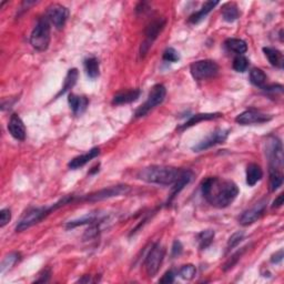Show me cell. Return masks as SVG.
I'll return each instance as SVG.
<instances>
[{
  "label": "cell",
  "mask_w": 284,
  "mask_h": 284,
  "mask_svg": "<svg viewBox=\"0 0 284 284\" xmlns=\"http://www.w3.org/2000/svg\"><path fill=\"white\" fill-rule=\"evenodd\" d=\"M202 194L212 207L223 209L230 205L239 194V188L233 181L210 177L202 182Z\"/></svg>",
  "instance_id": "6da1fadb"
},
{
  "label": "cell",
  "mask_w": 284,
  "mask_h": 284,
  "mask_svg": "<svg viewBox=\"0 0 284 284\" xmlns=\"http://www.w3.org/2000/svg\"><path fill=\"white\" fill-rule=\"evenodd\" d=\"M186 170L168 166H151L138 172L142 181L160 186H173L182 177Z\"/></svg>",
  "instance_id": "7a4b0ae2"
},
{
  "label": "cell",
  "mask_w": 284,
  "mask_h": 284,
  "mask_svg": "<svg viewBox=\"0 0 284 284\" xmlns=\"http://www.w3.org/2000/svg\"><path fill=\"white\" fill-rule=\"evenodd\" d=\"M73 202V195H67L65 198H62L61 200H59L57 203H54L50 207H46V208H31L22 215L21 219L18 222L17 227H16V231L17 232H22L29 229L30 227L35 226L36 223L40 222L41 220H44L47 215L50 213H52L53 211H56L57 209L63 207V205L69 204Z\"/></svg>",
  "instance_id": "3957f363"
},
{
  "label": "cell",
  "mask_w": 284,
  "mask_h": 284,
  "mask_svg": "<svg viewBox=\"0 0 284 284\" xmlns=\"http://www.w3.org/2000/svg\"><path fill=\"white\" fill-rule=\"evenodd\" d=\"M50 21L47 19V17H41L37 22L36 27L33 30L30 36V44L33 47L38 50V51H46L48 49L50 44Z\"/></svg>",
  "instance_id": "277c9868"
},
{
  "label": "cell",
  "mask_w": 284,
  "mask_h": 284,
  "mask_svg": "<svg viewBox=\"0 0 284 284\" xmlns=\"http://www.w3.org/2000/svg\"><path fill=\"white\" fill-rule=\"evenodd\" d=\"M267 155L269 159V173H283V146L281 141L271 137L267 143Z\"/></svg>",
  "instance_id": "5b68a950"
},
{
  "label": "cell",
  "mask_w": 284,
  "mask_h": 284,
  "mask_svg": "<svg viewBox=\"0 0 284 284\" xmlns=\"http://www.w3.org/2000/svg\"><path fill=\"white\" fill-rule=\"evenodd\" d=\"M166 95H167L166 87L161 84L154 85L152 87V89H151V91H150L149 97H148V99H146V101L142 104L141 107L137 109L136 117L141 118V117L145 116V114L148 113L150 110H152L153 108L159 106V104H161L163 102L164 98H166Z\"/></svg>",
  "instance_id": "8992f818"
},
{
  "label": "cell",
  "mask_w": 284,
  "mask_h": 284,
  "mask_svg": "<svg viewBox=\"0 0 284 284\" xmlns=\"http://www.w3.org/2000/svg\"><path fill=\"white\" fill-rule=\"evenodd\" d=\"M190 71L195 80H207L218 75L219 66L215 61L205 59V60H199L192 63L190 66Z\"/></svg>",
  "instance_id": "52a82bcc"
},
{
  "label": "cell",
  "mask_w": 284,
  "mask_h": 284,
  "mask_svg": "<svg viewBox=\"0 0 284 284\" xmlns=\"http://www.w3.org/2000/svg\"><path fill=\"white\" fill-rule=\"evenodd\" d=\"M164 255H166V249L161 244L155 243L152 245V249L150 250L144 261L145 272L150 278L157 276L163 262Z\"/></svg>",
  "instance_id": "ba28073f"
},
{
  "label": "cell",
  "mask_w": 284,
  "mask_h": 284,
  "mask_svg": "<svg viewBox=\"0 0 284 284\" xmlns=\"http://www.w3.org/2000/svg\"><path fill=\"white\" fill-rule=\"evenodd\" d=\"M167 21L163 18H160V19H155L152 22H150L149 26L146 27L145 29V40L144 43L141 45L140 48V54L141 57H144L146 52L149 51V49L151 46H152L153 41L158 38V36L160 33L166 27Z\"/></svg>",
  "instance_id": "9c48e42d"
},
{
  "label": "cell",
  "mask_w": 284,
  "mask_h": 284,
  "mask_svg": "<svg viewBox=\"0 0 284 284\" xmlns=\"http://www.w3.org/2000/svg\"><path fill=\"white\" fill-rule=\"evenodd\" d=\"M130 192V188L129 186H114V187H110L107 188V189H102L100 191L95 192V193H91L88 195L82 196V198L79 200H84V201H90V202H95V201H101V200H106L110 198H114V196H119V195H125Z\"/></svg>",
  "instance_id": "30bf717a"
},
{
  "label": "cell",
  "mask_w": 284,
  "mask_h": 284,
  "mask_svg": "<svg viewBox=\"0 0 284 284\" xmlns=\"http://www.w3.org/2000/svg\"><path fill=\"white\" fill-rule=\"evenodd\" d=\"M273 117L271 114H267L259 111L255 109H249L246 111L240 113L239 116L236 118V122L242 126H249V125H256V123H265L271 121Z\"/></svg>",
  "instance_id": "8fae6325"
},
{
  "label": "cell",
  "mask_w": 284,
  "mask_h": 284,
  "mask_svg": "<svg viewBox=\"0 0 284 284\" xmlns=\"http://www.w3.org/2000/svg\"><path fill=\"white\" fill-rule=\"evenodd\" d=\"M68 15H69V11H68V9L65 6L54 3L48 7V10L45 16L47 17L50 24L53 25L57 29H62L63 26L66 25Z\"/></svg>",
  "instance_id": "7c38bea8"
},
{
  "label": "cell",
  "mask_w": 284,
  "mask_h": 284,
  "mask_svg": "<svg viewBox=\"0 0 284 284\" xmlns=\"http://www.w3.org/2000/svg\"><path fill=\"white\" fill-rule=\"evenodd\" d=\"M267 203H268V201L263 199V200L259 201L258 203H255L253 207L248 209L246 211L242 213L241 217L239 218V222L241 226L248 227L250 226V224L258 221V220L264 214L265 209H267Z\"/></svg>",
  "instance_id": "4fadbf2b"
},
{
  "label": "cell",
  "mask_w": 284,
  "mask_h": 284,
  "mask_svg": "<svg viewBox=\"0 0 284 284\" xmlns=\"http://www.w3.org/2000/svg\"><path fill=\"white\" fill-rule=\"evenodd\" d=\"M228 136H229V130H224V129L215 130L204 140H202L201 142H199L198 144L194 145L193 150L196 151V152H199V151L207 150V149L211 148V146L223 143V142H226V140L228 139Z\"/></svg>",
  "instance_id": "5bb4252c"
},
{
  "label": "cell",
  "mask_w": 284,
  "mask_h": 284,
  "mask_svg": "<svg viewBox=\"0 0 284 284\" xmlns=\"http://www.w3.org/2000/svg\"><path fill=\"white\" fill-rule=\"evenodd\" d=\"M8 130L16 140L24 141L26 139V127L17 113L11 114L8 123Z\"/></svg>",
  "instance_id": "9a60e30c"
},
{
  "label": "cell",
  "mask_w": 284,
  "mask_h": 284,
  "mask_svg": "<svg viewBox=\"0 0 284 284\" xmlns=\"http://www.w3.org/2000/svg\"><path fill=\"white\" fill-rule=\"evenodd\" d=\"M99 154H100V148H98V146H95V148H93L90 151H88V152H87V153L82 154V155H79V157L73 158L71 161L69 162V164H68V167H69L70 169H72V170H76V169H79L81 167H84L85 164H87L89 161H91V160L95 159V157H98Z\"/></svg>",
  "instance_id": "2e32d148"
},
{
  "label": "cell",
  "mask_w": 284,
  "mask_h": 284,
  "mask_svg": "<svg viewBox=\"0 0 284 284\" xmlns=\"http://www.w3.org/2000/svg\"><path fill=\"white\" fill-rule=\"evenodd\" d=\"M103 221V218L100 217L97 213H88L84 215L77 220H72V221H69L66 224L67 229H73L80 226H85V224H95V223H101Z\"/></svg>",
  "instance_id": "e0dca14e"
},
{
  "label": "cell",
  "mask_w": 284,
  "mask_h": 284,
  "mask_svg": "<svg viewBox=\"0 0 284 284\" xmlns=\"http://www.w3.org/2000/svg\"><path fill=\"white\" fill-rule=\"evenodd\" d=\"M68 102H69V106L72 110V112L75 113L76 116H80V114L84 113L89 104L88 99H87L86 97H80V95H77L73 94L69 95Z\"/></svg>",
  "instance_id": "ac0fdd59"
},
{
  "label": "cell",
  "mask_w": 284,
  "mask_h": 284,
  "mask_svg": "<svg viewBox=\"0 0 284 284\" xmlns=\"http://www.w3.org/2000/svg\"><path fill=\"white\" fill-rule=\"evenodd\" d=\"M141 91L139 89H134V90H128V91H123V93H120L116 95L113 97L112 103L117 104V106H120V104H127V103H131L138 100L140 97Z\"/></svg>",
  "instance_id": "d6986e66"
},
{
  "label": "cell",
  "mask_w": 284,
  "mask_h": 284,
  "mask_svg": "<svg viewBox=\"0 0 284 284\" xmlns=\"http://www.w3.org/2000/svg\"><path fill=\"white\" fill-rule=\"evenodd\" d=\"M192 178H193V173H192L190 170H186L185 173L182 175V177L179 179L175 185H173L170 198H169V202H171V201L175 199L183 189H185V187L187 185H189L190 181L192 180Z\"/></svg>",
  "instance_id": "ffe728a7"
},
{
  "label": "cell",
  "mask_w": 284,
  "mask_h": 284,
  "mask_svg": "<svg viewBox=\"0 0 284 284\" xmlns=\"http://www.w3.org/2000/svg\"><path fill=\"white\" fill-rule=\"evenodd\" d=\"M263 177V171L259 164L250 163L246 168V185L254 187Z\"/></svg>",
  "instance_id": "44dd1931"
},
{
  "label": "cell",
  "mask_w": 284,
  "mask_h": 284,
  "mask_svg": "<svg viewBox=\"0 0 284 284\" xmlns=\"http://www.w3.org/2000/svg\"><path fill=\"white\" fill-rule=\"evenodd\" d=\"M263 52L265 54V57L268 58L269 62L271 63V66L279 68V69H282L284 58L280 50L271 47H265L263 48Z\"/></svg>",
  "instance_id": "7402d4cb"
},
{
  "label": "cell",
  "mask_w": 284,
  "mask_h": 284,
  "mask_svg": "<svg viewBox=\"0 0 284 284\" xmlns=\"http://www.w3.org/2000/svg\"><path fill=\"white\" fill-rule=\"evenodd\" d=\"M223 114L221 113H198V114H194V116H192L189 120H188L185 125L180 127V130H185L188 129V128H190L194 125H198L199 122H202V121H207V120H213V119H217L222 117Z\"/></svg>",
  "instance_id": "603a6c76"
},
{
  "label": "cell",
  "mask_w": 284,
  "mask_h": 284,
  "mask_svg": "<svg viewBox=\"0 0 284 284\" xmlns=\"http://www.w3.org/2000/svg\"><path fill=\"white\" fill-rule=\"evenodd\" d=\"M218 3H219L218 1H207L205 2L199 11H196L193 13V15L190 16V18H189L190 24L196 25V24H199V22L202 21L205 18V16H207L208 13L211 11L215 6H217Z\"/></svg>",
  "instance_id": "cb8c5ba5"
},
{
  "label": "cell",
  "mask_w": 284,
  "mask_h": 284,
  "mask_svg": "<svg viewBox=\"0 0 284 284\" xmlns=\"http://www.w3.org/2000/svg\"><path fill=\"white\" fill-rule=\"evenodd\" d=\"M222 17L228 22L236 21L240 17V10L235 2H227L222 6Z\"/></svg>",
  "instance_id": "d4e9b609"
},
{
  "label": "cell",
  "mask_w": 284,
  "mask_h": 284,
  "mask_svg": "<svg viewBox=\"0 0 284 284\" xmlns=\"http://www.w3.org/2000/svg\"><path fill=\"white\" fill-rule=\"evenodd\" d=\"M226 47L230 50L237 53V56H243V53L248 51V45L244 40L237 39V38H230L226 41Z\"/></svg>",
  "instance_id": "484cf974"
},
{
  "label": "cell",
  "mask_w": 284,
  "mask_h": 284,
  "mask_svg": "<svg viewBox=\"0 0 284 284\" xmlns=\"http://www.w3.org/2000/svg\"><path fill=\"white\" fill-rule=\"evenodd\" d=\"M268 77L265 75V72L260 69V68H253L250 71V81L252 85H254L255 87H259V88L263 89L267 84Z\"/></svg>",
  "instance_id": "4316f807"
},
{
  "label": "cell",
  "mask_w": 284,
  "mask_h": 284,
  "mask_svg": "<svg viewBox=\"0 0 284 284\" xmlns=\"http://www.w3.org/2000/svg\"><path fill=\"white\" fill-rule=\"evenodd\" d=\"M85 70L89 78H91V79H95V78L99 76L100 71L98 59L95 57L87 58L85 60Z\"/></svg>",
  "instance_id": "83f0119b"
},
{
  "label": "cell",
  "mask_w": 284,
  "mask_h": 284,
  "mask_svg": "<svg viewBox=\"0 0 284 284\" xmlns=\"http://www.w3.org/2000/svg\"><path fill=\"white\" fill-rule=\"evenodd\" d=\"M78 70L76 69V68H73V69H70L69 71H68L67 73V77H66V79H65V84H63V87H62V89L60 93L58 94L57 97H59V95H65L67 91H69L70 89L73 88V86L76 85V82L78 80Z\"/></svg>",
  "instance_id": "f1b7e54d"
},
{
  "label": "cell",
  "mask_w": 284,
  "mask_h": 284,
  "mask_svg": "<svg viewBox=\"0 0 284 284\" xmlns=\"http://www.w3.org/2000/svg\"><path fill=\"white\" fill-rule=\"evenodd\" d=\"M214 239V231L212 230H204L201 231L198 236H196V240H198L199 248L201 250L207 249L208 246L212 243Z\"/></svg>",
  "instance_id": "f546056e"
},
{
  "label": "cell",
  "mask_w": 284,
  "mask_h": 284,
  "mask_svg": "<svg viewBox=\"0 0 284 284\" xmlns=\"http://www.w3.org/2000/svg\"><path fill=\"white\" fill-rule=\"evenodd\" d=\"M195 273H196V269L194 265L187 264V265H183V267L179 270L178 274L180 276L181 279H183V280L190 281L195 277Z\"/></svg>",
  "instance_id": "4dcf8cb0"
},
{
  "label": "cell",
  "mask_w": 284,
  "mask_h": 284,
  "mask_svg": "<svg viewBox=\"0 0 284 284\" xmlns=\"http://www.w3.org/2000/svg\"><path fill=\"white\" fill-rule=\"evenodd\" d=\"M250 62L244 56H237L233 60V69L237 72H244L249 68Z\"/></svg>",
  "instance_id": "1f68e13d"
},
{
  "label": "cell",
  "mask_w": 284,
  "mask_h": 284,
  "mask_svg": "<svg viewBox=\"0 0 284 284\" xmlns=\"http://www.w3.org/2000/svg\"><path fill=\"white\" fill-rule=\"evenodd\" d=\"M244 237V233L242 231H237L236 233H233V235L230 237V239L228 241V244H227V252H230L232 249H235L236 246H237L240 244V242L243 240Z\"/></svg>",
  "instance_id": "d6a6232c"
},
{
  "label": "cell",
  "mask_w": 284,
  "mask_h": 284,
  "mask_svg": "<svg viewBox=\"0 0 284 284\" xmlns=\"http://www.w3.org/2000/svg\"><path fill=\"white\" fill-rule=\"evenodd\" d=\"M18 261H19V253H16L15 252V253H10L7 255L1 263V272L3 273L6 270L12 268Z\"/></svg>",
  "instance_id": "836d02e7"
},
{
  "label": "cell",
  "mask_w": 284,
  "mask_h": 284,
  "mask_svg": "<svg viewBox=\"0 0 284 284\" xmlns=\"http://www.w3.org/2000/svg\"><path fill=\"white\" fill-rule=\"evenodd\" d=\"M163 60L168 62H177L180 60V54L173 48H168L163 52Z\"/></svg>",
  "instance_id": "e575fe53"
},
{
  "label": "cell",
  "mask_w": 284,
  "mask_h": 284,
  "mask_svg": "<svg viewBox=\"0 0 284 284\" xmlns=\"http://www.w3.org/2000/svg\"><path fill=\"white\" fill-rule=\"evenodd\" d=\"M245 249H246V248L241 249L240 251H237L235 255L231 256V259L229 260L226 264H224V267H223L224 271H228V270H230V269L233 268V265H235V264L237 262V261H239V260L241 259V256H242V254L244 253Z\"/></svg>",
  "instance_id": "d590c367"
},
{
  "label": "cell",
  "mask_w": 284,
  "mask_h": 284,
  "mask_svg": "<svg viewBox=\"0 0 284 284\" xmlns=\"http://www.w3.org/2000/svg\"><path fill=\"white\" fill-rule=\"evenodd\" d=\"M11 211L9 209H2L0 211V227L3 228L6 224L10 221Z\"/></svg>",
  "instance_id": "8d00e7d4"
},
{
  "label": "cell",
  "mask_w": 284,
  "mask_h": 284,
  "mask_svg": "<svg viewBox=\"0 0 284 284\" xmlns=\"http://www.w3.org/2000/svg\"><path fill=\"white\" fill-rule=\"evenodd\" d=\"M175 277H176L175 272H173L172 270H169V271H167L166 273H164V276L161 279H160L159 282H161V283H173V282H175Z\"/></svg>",
  "instance_id": "74e56055"
},
{
  "label": "cell",
  "mask_w": 284,
  "mask_h": 284,
  "mask_svg": "<svg viewBox=\"0 0 284 284\" xmlns=\"http://www.w3.org/2000/svg\"><path fill=\"white\" fill-rule=\"evenodd\" d=\"M182 249L183 246L181 244L180 241H175V243H173L172 246V256H179L182 253Z\"/></svg>",
  "instance_id": "f35d334b"
},
{
  "label": "cell",
  "mask_w": 284,
  "mask_h": 284,
  "mask_svg": "<svg viewBox=\"0 0 284 284\" xmlns=\"http://www.w3.org/2000/svg\"><path fill=\"white\" fill-rule=\"evenodd\" d=\"M283 256H284V255H283V250H280L279 252H277L276 254H273V255H272L271 262H272V263H276V264L280 263V262H282Z\"/></svg>",
  "instance_id": "ab89813d"
},
{
  "label": "cell",
  "mask_w": 284,
  "mask_h": 284,
  "mask_svg": "<svg viewBox=\"0 0 284 284\" xmlns=\"http://www.w3.org/2000/svg\"><path fill=\"white\" fill-rule=\"evenodd\" d=\"M50 270H45V271L40 274V279H38L36 282H47L50 278Z\"/></svg>",
  "instance_id": "60d3db41"
},
{
  "label": "cell",
  "mask_w": 284,
  "mask_h": 284,
  "mask_svg": "<svg viewBox=\"0 0 284 284\" xmlns=\"http://www.w3.org/2000/svg\"><path fill=\"white\" fill-rule=\"evenodd\" d=\"M282 204H283V194H279L278 198L274 200L272 207L273 208H280V207H282Z\"/></svg>",
  "instance_id": "b9f144b4"
}]
</instances>
